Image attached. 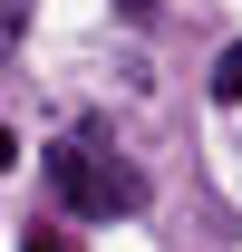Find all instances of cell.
Segmentation results:
<instances>
[{
	"instance_id": "cell-1",
	"label": "cell",
	"mask_w": 242,
	"mask_h": 252,
	"mask_svg": "<svg viewBox=\"0 0 242 252\" xmlns=\"http://www.w3.org/2000/svg\"><path fill=\"white\" fill-rule=\"evenodd\" d=\"M49 185H59V204L78 223H117L146 204V185H136V165H117L97 136H68V146H49Z\"/></svg>"
},
{
	"instance_id": "cell-2",
	"label": "cell",
	"mask_w": 242,
	"mask_h": 252,
	"mask_svg": "<svg viewBox=\"0 0 242 252\" xmlns=\"http://www.w3.org/2000/svg\"><path fill=\"white\" fill-rule=\"evenodd\" d=\"M213 97H242V49H223V59H213Z\"/></svg>"
},
{
	"instance_id": "cell-3",
	"label": "cell",
	"mask_w": 242,
	"mask_h": 252,
	"mask_svg": "<svg viewBox=\"0 0 242 252\" xmlns=\"http://www.w3.org/2000/svg\"><path fill=\"white\" fill-rule=\"evenodd\" d=\"M10 165H20V136H10V126H0V175H10Z\"/></svg>"
},
{
	"instance_id": "cell-4",
	"label": "cell",
	"mask_w": 242,
	"mask_h": 252,
	"mask_svg": "<svg viewBox=\"0 0 242 252\" xmlns=\"http://www.w3.org/2000/svg\"><path fill=\"white\" fill-rule=\"evenodd\" d=\"M117 10H126V20H146V10H155V0H117Z\"/></svg>"
},
{
	"instance_id": "cell-5",
	"label": "cell",
	"mask_w": 242,
	"mask_h": 252,
	"mask_svg": "<svg viewBox=\"0 0 242 252\" xmlns=\"http://www.w3.org/2000/svg\"><path fill=\"white\" fill-rule=\"evenodd\" d=\"M30 252H59V243H49V233H30Z\"/></svg>"
}]
</instances>
